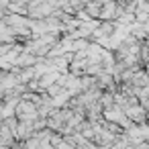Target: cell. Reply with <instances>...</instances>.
Returning <instances> with one entry per match:
<instances>
[{"label":"cell","instance_id":"1","mask_svg":"<svg viewBox=\"0 0 149 149\" xmlns=\"http://www.w3.org/2000/svg\"><path fill=\"white\" fill-rule=\"evenodd\" d=\"M57 149H74V147H72V145H65V143H61Z\"/></svg>","mask_w":149,"mask_h":149},{"label":"cell","instance_id":"2","mask_svg":"<svg viewBox=\"0 0 149 149\" xmlns=\"http://www.w3.org/2000/svg\"><path fill=\"white\" fill-rule=\"evenodd\" d=\"M139 149H149V147H147V145H143V147H139Z\"/></svg>","mask_w":149,"mask_h":149}]
</instances>
